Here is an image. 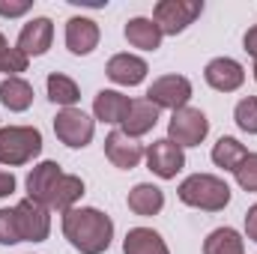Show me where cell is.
Returning <instances> with one entry per match:
<instances>
[{"label":"cell","mask_w":257,"mask_h":254,"mask_svg":"<svg viewBox=\"0 0 257 254\" xmlns=\"http://www.w3.org/2000/svg\"><path fill=\"white\" fill-rule=\"evenodd\" d=\"M245 156H248V150H245L236 138H227V135L218 138L215 147H212V162H215L218 168H224V171H236Z\"/></svg>","instance_id":"obj_25"},{"label":"cell","mask_w":257,"mask_h":254,"mask_svg":"<svg viewBox=\"0 0 257 254\" xmlns=\"http://www.w3.org/2000/svg\"><path fill=\"white\" fill-rule=\"evenodd\" d=\"M99 45V24L93 18H84V15H75L66 21V48L78 57L90 54L93 48Z\"/></svg>","instance_id":"obj_13"},{"label":"cell","mask_w":257,"mask_h":254,"mask_svg":"<svg viewBox=\"0 0 257 254\" xmlns=\"http://www.w3.org/2000/svg\"><path fill=\"white\" fill-rule=\"evenodd\" d=\"M180 200L186 206L194 209H203V212H218L230 203V186L221 180V177H212V174H192L180 183Z\"/></svg>","instance_id":"obj_2"},{"label":"cell","mask_w":257,"mask_h":254,"mask_svg":"<svg viewBox=\"0 0 257 254\" xmlns=\"http://www.w3.org/2000/svg\"><path fill=\"white\" fill-rule=\"evenodd\" d=\"M126 39L128 45H135L141 51H156L162 45V30L156 27L153 18H132L126 24Z\"/></svg>","instance_id":"obj_21"},{"label":"cell","mask_w":257,"mask_h":254,"mask_svg":"<svg viewBox=\"0 0 257 254\" xmlns=\"http://www.w3.org/2000/svg\"><path fill=\"white\" fill-rule=\"evenodd\" d=\"M203 78H206V84H209L212 90H218V93H233V90L242 87L245 69L236 63V60H230V57H215V60L206 63Z\"/></svg>","instance_id":"obj_12"},{"label":"cell","mask_w":257,"mask_h":254,"mask_svg":"<svg viewBox=\"0 0 257 254\" xmlns=\"http://www.w3.org/2000/svg\"><path fill=\"white\" fill-rule=\"evenodd\" d=\"M15 242H21L15 209H0V245H15Z\"/></svg>","instance_id":"obj_29"},{"label":"cell","mask_w":257,"mask_h":254,"mask_svg":"<svg viewBox=\"0 0 257 254\" xmlns=\"http://www.w3.org/2000/svg\"><path fill=\"white\" fill-rule=\"evenodd\" d=\"M209 135V120L200 108H180L171 114L168 123V141H174L177 147H197L203 138Z\"/></svg>","instance_id":"obj_5"},{"label":"cell","mask_w":257,"mask_h":254,"mask_svg":"<svg viewBox=\"0 0 257 254\" xmlns=\"http://www.w3.org/2000/svg\"><path fill=\"white\" fill-rule=\"evenodd\" d=\"M233 120H236V126L242 129V132L257 135V96H245V99L236 102V108H233Z\"/></svg>","instance_id":"obj_27"},{"label":"cell","mask_w":257,"mask_h":254,"mask_svg":"<svg viewBox=\"0 0 257 254\" xmlns=\"http://www.w3.org/2000/svg\"><path fill=\"white\" fill-rule=\"evenodd\" d=\"M0 102L9 111L21 114V111H27L33 105V87L24 78H3L0 81Z\"/></svg>","instance_id":"obj_22"},{"label":"cell","mask_w":257,"mask_h":254,"mask_svg":"<svg viewBox=\"0 0 257 254\" xmlns=\"http://www.w3.org/2000/svg\"><path fill=\"white\" fill-rule=\"evenodd\" d=\"M156 123H159V108L153 102H147V99H132L128 114H126V120H123V132H126L128 138L138 141L141 135L153 132Z\"/></svg>","instance_id":"obj_16"},{"label":"cell","mask_w":257,"mask_h":254,"mask_svg":"<svg viewBox=\"0 0 257 254\" xmlns=\"http://www.w3.org/2000/svg\"><path fill=\"white\" fill-rule=\"evenodd\" d=\"M242 45H245V51H248V54H251V57L257 60V24L251 27V30H248V33H245Z\"/></svg>","instance_id":"obj_33"},{"label":"cell","mask_w":257,"mask_h":254,"mask_svg":"<svg viewBox=\"0 0 257 254\" xmlns=\"http://www.w3.org/2000/svg\"><path fill=\"white\" fill-rule=\"evenodd\" d=\"M123 254H171L153 227H132L123 239Z\"/></svg>","instance_id":"obj_20"},{"label":"cell","mask_w":257,"mask_h":254,"mask_svg":"<svg viewBox=\"0 0 257 254\" xmlns=\"http://www.w3.org/2000/svg\"><path fill=\"white\" fill-rule=\"evenodd\" d=\"M147 168L162 177V180H174L183 168H186V153L183 147H177L174 141L162 138V141H153L147 147Z\"/></svg>","instance_id":"obj_9"},{"label":"cell","mask_w":257,"mask_h":254,"mask_svg":"<svg viewBox=\"0 0 257 254\" xmlns=\"http://www.w3.org/2000/svg\"><path fill=\"white\" fill-rule=\"evenodd\" d=\"M233 174H236V183H239V189L257 191V153H248V156L242 159V165H239Z\"/></svg>","instance_id":"obj_28"},{"label":"cell","mask_w":257,"mask_h":254,"mask_svg":"<svg viewBox=\"0 0 257 254\" xmlns=\"http://www.w3.org/2000/svg\"><path fill=\"white\" fill-rule=\"evenodd\" d=\"M245 233H248V239L257 242V203L245 212Z\"/></svg>","instance_id":"obj_31"},{"label":"cell","mask_w":257,"mask_h":254,"mask_svg":"<svg viewBox=\"0 0 257 254\" xmlns=\"http://www.w3.org/2000/svg\"><path fill=\"white\" fill-rule=\"evenodd\" d=\"M27 54H21L18 48H9L6 45V36L0 33V72L9 75V78H18V72H27Z\"/></svg>","instance_id":"obj_26"},{"label":"cell","mask_w":257,"mask_h":254,"mask_svg":"<svg viewBox=\"0 0 257 254\" xmlns=\"http://www.w3.org/2000/svg\"><path fill=\"white\" fill-rule=\"evenodd\" d=\"M105 156H108V162H111L114 168L132 171V168H138V162L144 159V147H141L135 138H128L123 129H117V132H111V135L105 138Z\"/></svg>","instance_id":"obj_11"},{"label":"cell","mask_w":257,"mask_h":254,"mask_svg":"<svg viewBox=\"0 0 257 254\" xmlns=\"http://www.w3.org/2000/svg\"><path fill=\"white\" fill-rule=\"evenodd\" d=\"M254 81H257V60H254Z\"/></svg>","instance_id":"obj_34"},{"label":"cell","mask_w":257,"mask_h":254,"mask_svg":"<svg viewBox=\"0 0 257 254\" xmlns=\"http://www.w3.org/2000/svg\"><path fill=\"white\" fill-rule=\"evenodd\" d=\"M81 197H84V180L75 177V174H63V177L54 183V189L48 194L45 206H48V209H57V212H69V209H75V203H78Z\"/></svg>","instance_id":"obj_18"},{"label":"cell","mask_w":257,"mask_h":254,"mask_svg":"<svg viewBox=\"0 0 257 254\" xmlns=\"http://www.w3.org/2000/svg\"><path fill=\"white\" fill-rule=\"evenodd\" d=\"M108 78L114 81V84H123V87H135V84H141L144 78H147V72H150V66L147 60H141V57H135V54H114L111 60H108Z\"/></svg>","instance_id":"obj_14"},{"label":"cell","mask_w":257,"mask_h":254,"mask_svg":"<svg viewBox=\"0 0 257 254\" xmlns=\"http://www.w3.org/2000/svg\"><path fill=\"white\" fill-rule=\"evenodd\" d=\"M203 254H245V239L233 227H218L203 239Z\"/></svg>","instance_id":"obj_23"},{"label":"cell","mask_w":257,"mask_h":254,"mask_svg":"<svg viewBox=\"0 0 257 254\" xmlns=\"http://www.w3.org/2000/svg\"><path fill=\"white\" fill-rule=\"evenodd\" d=\"M51 42H54V24H51V18H33V21H27L21 27L15 48L21 54H27V57H42L51 48Z\"/></svg>","instance_id":"obj_10"},{"label":"cell","mask_w":257,"mask_h":254,"mask_svg":"<svg viewBox=\"0 0 257 254\" xmlns=\"http://www.w3.org/2000/svg\"><path fill=\"white\" fill-rule=\"evenodd\" d=\"M45 87H48V99H51L54 105L75 108V102L81 99L78 84H75L69 75H63V72H51V75H48V81H45Z\"/></svg>","instance_id":"obj_24"},{"label":"cell","mask_w":257,"mask_h":254,"mask_svg":"<svg viewBox=\"0 0 257 254\" xmlns=\"http://www.w3.org/2000/svg\"><path fill=\"white\" fill-rule=\"evenodd\" d=\"M24 12H30V0H18V3L0 0V15H3V18H18V15H24Z\"/></svg>","instance_id":"obj_30"},{"label":"cell","mask_w":257,"mask_h":254,"mask_svg":"<svg viewBox=\"0 0 257 254\" xmlns=\"http://www.w3.org/2000/svg\"><path fill=\"white\" fill-rule=\"evenodd\" d=\"M192 99V81L183 78V75H165V78H156L147 90V102H153L156 108H171V111H180L186 108Z\"/></svg>","instance_id":"obj_8"},{"label":"cell","mask_w":257,"mask_h":254,"mask_svg":"<svg viewBox=\"0 0 257 254\" xmlns=\"http://www.w3.org/2000/svg\"><path fill=\"white\" fill-rule=\"evenodd\" d=\"M203 12L200 0H162L153 9V21L162 30V36H177L183 33L194 18Z\"/></svg>","instance_id":"obj_4"},{"label":"cell","mask_w":257,"mask_h":254,"mask_svg":"<svg viewBox=\"0 0 257 254\" xmlns=\"http://www.w3.org/2000/svg\"><path fill=\"white\" fill-rule=\"evenodd\" d=\"M63 236L69 245L81 254H102L108 251L114 239V221L96 206H75L63 212Z\"/></svg>","instance_id":"obj_1"},{"label":"cell","mask_w":257,"mask_h":254,"mask_svg":"<svg viewBox=\"0 0 257 254\" xmlns=\"http://www.w3.org/2000/svg\"><path fill=\"white\" fill-rule=\"evenodd\" d=\"M15 191V177L9 171H0V197H9Z\"/></svg>","instance_id":"obj_32"},{"label":"cell","mask_w":257,"mask_h":254,"mask_svg":"<svg viewBox=\"0 0 257 254\" xmlns=\"http://www.w3.org/2000/svg\"><path fill=\"white\" fill-rule=\"evenodd\" d=\"M15 221H18V233H21V242H45L48 233H51V215H48V206L24 197L18 200L15 206Z\"/></svg>","instance_id":"obj_6"},{"label":"cell","mask_w":257,"mask_h":254,"mask_svg":"<svg viewBox=\"0 0 257 254\" xmlns=\"http://www.w3.org/2000/svg\"><path fill=\"white\" fill-rule=\"evenodd\" d=\"M54 135L63 141L66 147L72 150H81L93 141L96 135V120H90L81 108H63L57 117H54Z\"/></svg>","instance_id":"obj_7"},{"label":"cell","mask_w":257,"mask_h":254,"mask_svg":"<svg viewBox=\"0 0 257 254\" xmlns=\"http://www.w3.org/2000/svg\"><path fill=\"white\" fill-rule=\"evenodd\" d=\"M42 153V132L36 126H3L0 129V165L18 168Z\"/></svg>","instance_id":"obj_3"},{"label":"cell","mask_w":257,"mask_h":254,"mask_svg":"<svg viewBox=\"0 0 257 254\" xmlns=\"http://www.w3.org/2000/svg\"><path fill=\"white\" fill-rule=\"evenodd\" d=\"M128 105H132V99L123 96V93H117V90H99L96 99H93V114L102 123L123 126V120H126V114H128Z\"/></svg>","instance_id":"obj_15"},{"label":"cell","mask_w":257,"mask_h":254,"mask_svg":"<svg viewBox=\"0 0 257 254\" xmlns=\"http://www.w3.org/2000/svg\"><path fill=\"white\" fill-rule=\"evenodd\" d=\"M60 177H63V171H60L57 162H42V165H36V168L27 174V197L45 206L48 194H51L54 183H57Z\"/></svg>","instance_id":"obj_17"},{"label":"cell","mask_w":257,"mask_h":254,"mask_svg":"<svg viewBox=\"0 0 257 254\" xmlns=\"http://www.w3.org/2000/svg\"><path fill=\"white\" fill-rule=\"evenodd\" d=\"M162 206H165V191L159 186H153V183H138L135 189L128 191V209L135 215L147 218V215L162 212Z\"/></svg>","instance_id":"obj_19"}]
</instances>
